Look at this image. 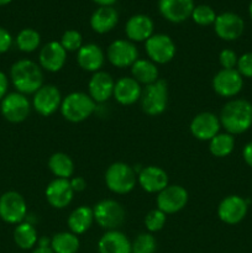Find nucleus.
I'll return each mask as SVG.
<instances>
[{
    "label": "nucleus",
    "mask_w": 252,
    "mask_h": 253,
    "mask_svg": "<svg viewBox=\"0 0 252 253\" xmlns=\"http://www.w3.org/2000/svg\"><path fill=\"white\" fill-rule=\"evenodd\" d=\"M219 119L227 133L241 135L252 126V103L246 99H232L222 106Z\"/></svg>",
    "instance_id": "obj_1"
},
{
    "label": "nucleus",
    "mask_w": 252,
    "mask_h": 253,
    "mask_svg": "<svg viewBox=\"0 0 252 253\" xmlns=\"http://www.w3.org/2000/svg\"><path fill=\"white\" fill-rule=\"evenodd\" d=\"M10 79L16 91L25 95L35 94L43 85L42 68L31 59H20L15 62L10 69Z\"/></svg>",
    "instance_id": "obj_2"
},
{
    "label": "nucleus",
    "mask_w": 252,
    "mask_h": 253,
    "mask_svg": "<svg viewBox=\"0 0 252 253\" xmlns=\"http://www.w3.org/2000/svg\"><path fill=\"white\" fill-rule=\"evenodd\" d=\"M95 101L89 94L82 91H74L62 99L61 110L62 116L69 123H82L86 120L95 110Z\"/></svg>",
    "instance_id": "obj_3"
},
{
    "label": "nucleus",
    "mask_w": 252,
    "mask_h": 253,
    "mask_svg": "<svg viewBox=\"0 0 252 253\" xmlns=\"http://www.w3.org/2000/svg\"><path fill=\"white\" fill-rule=\"evenodd\" d=\"M137 183V173L131 166L124 162H115L105 172V184L115 194H127Z\"/></svg>",
    "instance_id": "obj_4"
},
{
    "label": "nucleus",
    "mask_w": 252,
    "mask_h": 253,
    "mask_svg": "<svg viewBox=\"0 0 252 253\" xmlns=\"http://www.w3.org/2000/svg\"><path fill=\"white\" fill-rule=\"evenodd\" d=\"M94 221L106 231L118 230L126 219V211L123 205L113 199H104L93 208Z\"/></svg>",
    "instance_id": "obj_5"
},
{
    "label": "nucleus",
    "mask_w": 252,
    "mask_h": 253,
    "mask_svg": "<svg viewBox=\"0 0 252 253\" xmlns=\"http://www.w3.org/2000/svg\"><path fill=\"white\" fill-rule=\"evenodd\" d=\"M141 109L150 116L161 115L168 104V84L165 79H158L155 83L142 89L140 98Z\"/></svg>",
    "instance_id": "obj_6"
},
{
    "label": "nucleus",
    "mask_w": 252,
    "mask_h": 253,
    "mask_svg": "<svg viewBox=\"0 0 252 253\" xmlns=\"http://www.w3.org/2000/svg\"><path fill=\"white\" fill-rule=\"evenodd\" d=\"M27 215V204L20 193L10 190L0 197V219L6 224L17 225Z\"/></svg>",
    "instance_id": "obj_7"
},
{
    "label": "nucleus",
    "mask_w": 252,
    "mask_h": 253,
    "mask_svg": "<svg viewBox=\"0 0 252 253\" xmlns=\"http://www.w3.org/2000/svg\"><path fill=\"white\" fill-rule=\"evenodd\" d=\"M31 111V103L25 94L14 91L6 94L0 101V113L9 123L19 124L27 119Z\"/></svg>",
    "instance_id": "obj_8"
},
{
    "label": "nucleus",
    "mask_w": 252,
    "mask_h": 253,
    "mask_svg": "<svg viewBox=\"0 0 252 253\" xmlns=\"http://www.w3.org/2000/svg\"><path fill=\"white\" fill-rule=\"evenodd\" d=\"M145 49L150 61L156 64L168 63L175 56V43L165 34H153L145 42Z\"/></svg>",
    "instance_id": "obj_9"
},
{
    "label": "nucleus",
    "mask_w": 252,
    "mask_h": 253,
    "mask_svg": "<svg viewBox=\"0 0 252 253\" xmlns=\"http://www.w3.org/2000/svg\"><path fill=\"white\" fill-rule=\"evenodd\" d=\"M189 199V194L182 185H169L161 190L157 194L156 204L157 209L165 212L166 215L175 214L185 208Z\"/></svg>",
    "instance_id": "obj_10"
},
{
    "label": "nucleus",
    "mask_w": 252,
    "mask_h": 253,
    "mask_svg": "<svg viewBox=\"0 0 252 253\" xmlns=\"http://www.w3.org/2000/svg\"><path fill=\"white\" fill-rule=\"evenodd\" d=\"M62 104V95L59 89L52 84H43L32 98V108L41 116H51L56 113Z\"/></svg>",
    "instance_id": "obj_11"
},
{
    "label": "nucleus",
    "mask_w": 252,
    "mask_h": 253,
    "mask_svg": "<svg viewBox=\"0 0 252 253\" xmlns=\"http://www.w3.org/2000/svg\"><path fill=\"white\" fill-rule=\"evenodd\" d=\"M215 93L222 98H234L244 86V78L237 69H220L211 82Z\"/></svg>",
    "instance_id": "obj_12"
},
{
    "label": "nucleus",
    "mask_w": 252,
    "mask_h": 253,
    "mask_svg": "<svg viewBox=\"0 0 252 253\" xmlns=\"http://www.w3.org/2000/svg\"><path fill=\"white\" fill-rule=\"evenodd\" d=\"M249 210V200L240 195H229L220 202L217 207V216L224 224L236 225L246 217Z\"/></svg>",
    "instance_id": "obj_13"
},
{
    "label": "nucleus",
    "mask_w": 252,
    "mask_h": 253,
    "mask_svg": "<svg viewBox=\"0 0 252 253\" xmlns=\"http://www.w3.org/2000/svg\"><path fill=\"white\" fill-rule=\"evenodd\" d=\"M106 58L118 68L131 67L138 59V51L130 40H116L111 42L106 51Z\"/></svg>",
    "instance_id": "obj_14"
},
{
    "label": "nucleus",
    "mask_w": 252,
    "mask_h": 253,
    "mask_svg": "<svg viewBox=\"0 0 252 253\" xmlns=\"http://www.w3.org/2000/svg\"><path fill=\"white\" fill-rule=\"evenodd\" d=\"M214 30L217 37L224 41H235L244 34L245 22L242 17L235 12H221L215 19Z\"/></svg>",
    "instance_id": "obj_15"
},
{
    "label": "nucleus",
    "mask_w": 252,
    "mask_h": 253,
    "mask_svg": "<svg viewBox=\"0 0 252 253\" xmlns=\"http://www.w3.org/2000/svg\"><path fill=\"white\" fill-rule=\"evenodd\" d=\"M220 119L210 111H204L193 118L190 123V132L197 140L210 141L220 132Z\"/></svg>",
    "instance_id": "obj_16"
},
{
    "label": "nucleus",
    "mask_w": 252,
    "mask_h": 253,
    "mask_svg": "<svg viewBox=\"0 0 252 253\" xmlns=\"http://www.w3.org/2000/svg\"><path fill=\"white\" fill-rule=\"evenodd\" d=\"M46 200L54 209H64L73 200L74 190L69 179L56 178L47 185L44 190Z\"/></svg>",
    "instance_id": "obj_17"
},
{
    "label": "nucleus",
    "mask_w": 252,
    "mask_h": 253,
    "mask_svg": "<svg viewBox=\"0 0 252 253\" xmlns=\"http://www.w3.org/2000/svg\"><path fill=\"white\" fill-rule=\"evenodd\" d=\"M194 0H158L161 15L173 24H180L192 16Z\"/></svg>",
    "instance_id": "obj_18"
},
{
    "label": "nucleus",
    "mask_w": 252,
    "mask_h": 253,
    "mask_svg": "<svg viewBox=\"0 0 252 253\" xmlns=\"http://www.w3.org/2000/svg\"><path fill=\"white\" fill-rule=\"evenodd\" d=\"M67 61V51L57 41L44 44L39 54V64L44 71L56 73L61 71Z\"/></svg>",
    "instance_id": "obj_19"
},
{
    "label": "nucleus",
    "mask_w": 252,
    "mask_h": 253,
    "mask_svg": "<svg viewBox=\"0 0 252 253\" xmlns=\"http://www.w3.org/2000/svg\"><path fill=\"white\" fill-rule=\"evenodd\" d=\"M114 86L115 82L108 72H95L88 83V94L95 103H105L113 96Z\"/></svg>",
    "instance_id": "obj_20"
},
{
    "label": "nucleus",
    "mask_w": 252,
    "mask_h": 253,
    "mask_svg": "<svg viewBox=\"0 0 252 253\" xmlns=\"http://www.w3.org/2000/svg\"><path fill=\"white\" fill-rule=\"evenodd\" d=\"M137 183L145 192L160 193L168 185V174L157 166H148L137 173Z\"/></svg>",
    "instance_id": "obj_21"
},
{
    "label": "nucleus",
    "mask_w": 252,
    "mask_h": 253,
    "mask_svg": "<svg viewBox=\"0 0 252 253\" xmlns=\"http://www.w3.org/2000/svg\"><path fill=\"white\" fill-rule=\"evenodd\" d=\"M152 19L147 15L137 14L131 16L125 25V34L131 42L147 41L153 35Z\"/></svg>",
    "instance_id": "obj_22"
},
{
    "label": "nucleus",
    "mask_w": 252,
    "mask_h": 253,
    "mask_svg": "<svg viewBox=\"0 0 252 253\" xmlns=\"http://www.w3.org/2000/svg\"><path fill=\"white\" fill-rule=\"evenodd\" d=\"M77 62L83 71L95 73L101 69L105 62V54L100 46L95 43H86L77 52Z\"/></svg>",
    "instance_id": "obj_23"
},
{
    "label": "nucleus",
    "mask_w": 252,
    "mask_h": 253,
    "mask_svg": "<svg viewBox=\"0 0 252 253\" xmlns=\"http://www.w3.org/2000/svg\"><path fill=\"white\" fill-rule=\"evenodd\" d=\"M142 88L141 84L132 77H123L115 82L113 96L121 105H132L140 100Z\"/></svg>",
    "instance_id": "obj_24"
},
{
    "label": "nucleus",
    "mask_w": 252,
    "mask_h": 253,
    "mask_svg": "<svg viewBox=\"0 0 252 253\" xmlns=\"http://www.w3.org/2000/svg\"><path fill=\"white\" fill-rule=\"evenodd\" d=\"M99 253H131V242L119 230L106 231L98 242Z\"/></svg>",
    "instance_id": "obj_25"
},
{
    "label": "nucleus",
    "mask_w": 252,
    "mask_h": 253,
    "mask_svg": "<svg viewBox=\"0 0 252 253\" xmlns=\"http://www.w3.org/2000/svg\"><path fill=\"white\" fill-rule=\"evenodd\" d=\"M119 14L113 6H99L91 14L90 27L96 34H106L116 26Z\"/></svg>",
    "instance_id": "obj_26"
},
{
    "label": "nucleus",
    "mask_w": 252,
    "mask_h": 253,
    "mask_svg": "<svg viewBox=\"0 0 252 253\" xmlns=\"http://www.w3.org/2000/svg\"><path fill=\"white\" fill-rule=\"evenodd\" d=\"M94 222L93 209L85 205L77 208L69 214L67 225H68L69 231L73 232L74 235H82L88 231Z\"/></svg>",
    "instance_id": "obj_27"
},
{
    "label": "nucleus",
    "mask_w": 252,
    "mask_h": 253,
    "mask_svg": "<svg viewBox=\"0 0 252 253\" xmlns=\"http://www.w3.org/2000/svg\"><path fill=\"white\" fill-rule=\"evenodd\" d=\"M131 74H132L133 79L145 85H150L160 79L157 66L150 59H137L131 66Z\"/></svg>",
    "instance_id": "obj_28"
},
{
    "label": "nucleus",
    "mask_w": 252,
    "mask_h": 253,
    "mask_svg": "<svg viewBox=\"0 0 252 253\" xmlns=\"http://www.w3.org/2000/svg\"><path fill=\"white\" fill-rule=\"evenodd\" d=\"M14 242L19 249L21 250H32L39 242V235L36 229L30 222H20L14 229Z\"/></svg>",
    "instance_id": "obj_29"
},
{
    "label": "nucleus",
    "mask_w": 252,
    "mask_h": 253,
    "mask_svg": "<svg viewBox=\"0 0 252 253\" xmlns=\"http://www.w3.org/2000/svg\"><path fill=\"white\" fill-rule=\"evenodd\" d=\"M48 168L52 174L61 179H71L74 173V163L67 153L56 152L49 157Z\"/></svg>",
    "instance_id": "obj_30"
},
{
    "label": "nucleus",
    "mask_w": 252,
    "mask_h": 253,
    "mask_svg": "<svg viewBox=\"0 0 252 253\" xmlns=\"http://www.w3.org/2000/svg\"><path fill=\"white\" fill-rule=\"evenodd\" d=\"M81 242L77 235L71 231L54 234L51 239V250L54 253H77Z\"/></svg>",
    "instance_id": "obj_31"
},
{
    "label": "nucleus",
    "mask_w": 252,
    "mask_h": 253,
    "mask_svg": "<svg viewBox=\"0 0 252 253\" xmlns=\"http://www.w3.org/2000/svg\"><path fill=\"white\" fill-rule=\"evenodd\" d=\"M235 148L234 135L227 132H219L209 141V150L214 157H227Z\"/></svg>",
    "instance_id": "obj_32"
},
{
    "label": "nucleus",
    "mask_w": 252,
    "mask_h": 253,
    "mask_svg": "<svg viewBox=\"0 0 252 253\" xmlns=\"http://www.w3.org/2000/svg\"><path fill=\"white\" fill-rule=\"evenodd\" d=\"M41 43V36L39 32L34 29H24L17 34L16 46L20 51L31 53L36 51Z\"/></svg>",
    "instance_id": "obj_33"
},
{
    "label": "nucleus",
    "mask_w": 252,
    "mask_h": 253,
    "mask_svg": "<svg viewBox=\"0 0 252 253\" xmlns=\"http://www.w3.org/2000/svg\"><path fill=\"white\" fill-rule=\"evenodd\" d=\"M156 250L157 241L151 232H142L131 242V253H155Z\"/></svg>",
    "instance_id": "obj_34"
},
{
    "label": "nucleus",
    "mask_w": 252,
    "mask_h": 253,
    "mask_svg": "<svg viewBox=\"0 0 252 253\" xmlns=\"http://www.w3.org/2000/svg\"><path fill=\"white\" fill-rule=\"evenodd\" d=\"M217 15L215 14L214 9L209 5L200 4L194 6V10L192 12V19L195 24L199 26H209V25H214L215 19Z\"/></svg>",
    "instance_id": "obj_35"
},
{
    "label": "nucleus",
    "mask_w": 252,
    "mask_h": 253,
    "mask_svg": "<svg viewBox=\"0 0 252 253\" xmlns=\"http://www.w3.org/2000/svg\"><path fill=\"white\" fill-rule=\"evenodd\" d=\"M59 43L67 52H78L83 46V37L77 30H67L62 35Z\"/></svg>",
    "instance_id": "obj_36"
},
{
    "label": "nucleus",
    "mask_w": 252,
    "mask_h": 253,
    "mask_svg": "<svg viewBox=\"0 0 252 253\" xmlns=\"http://www.w3.org/2000/svg\"><path fill=\"white\" fill-rule=\"evenodd\" d=\"M167 220V215L160 209H153L148 211V214L145 216V226L148 230V232H157L163 229Z\"/></svg>",
    "instance_id": "obj_37"
},
{
    "label": "nucleus",
    "mask_w": 252,
    "mask_h": 253,
    "mask_svg": "<svg viewBox=\"0 0 252 253\" xmlns=\"http://www.w3.org/2000/svg\"><path fill=\"white\" fill-rule=\"evenodd\" d=\"M236 68L242 78H252V52H246L239 57Z\"/></svg>",
    "instance_id": "obj_38"
},
{
    "label": "nucleus",
    "mask_w": 252,
    "mask_h": 253,
    "mask_svg": "<svg viewBox=\"0 0 252 253\" xmlns=\"http://www.w3.org/2000/svg\"><path fill=\"white\" fill-rule=\"evenodd\" d=\"M237 61H239V57H237L236 52L232 49L225 48L220 52L219 62L222 69H235L237 66Z\"/></svg>",
    "instance_id": "obj_39"
},
{
    "label": "nucleus",
    "mask_w": 252,
    "mask_h": 253,
    "mask_svg": "<svg viewBox=\"0 0 252 253\" xmlns=\"http://www.w3.org/2000/svg\"><path fill=\"white\" fill-rule=\"evenodd\" d=\"M12 44V37L10 32L4 27H0V53H5Z\"/></svg>",
    "instance_id": "obj_40"
},
{
    "label": "nucleus",
    "mask_w": 252,
    "mask_h": 253,
    "mask_svg": "<svg viewBox=\"0 0 252 253\" xmlns=\"http://www.w3.org/2000/svg\"><path fill=\"white\" fill-rule=\"evenodd\" d=\"M7 89H9V79L4 72L0 71V101L6 96Z\"/></svg>",
    "instance_id": "obj_41"
},
{
    "label": "nucleus",
    "mask_w": 252,
    "mask_h": 253,
    "mask_svg": "<svg viewBox=\"0 0 252 253\" xmlns=\"http://www.w3.org/2000/svg\"><path fill=\"white\" fill-rule=\"evenodd\" d=\"M71 185L72 188H73L74 193H78V192H83L84 189H85L86 187V182L84 178L82 177H74V178H71Z\"/></svg>",
    "instance_id": "obj_42"
},
{
    "label": "nucleus",
    "mask_w": 252,
    "mask_h": 253,
    "mask_svg": "<svg viewBox=\"0 0 252 253\" xmlns=\"http://www.w3.org/2000/svg\"><path fill=\"white\" fill-rule=\"evenodd\" d=\"M242 157H244V161L246 162V165L252 168V141L246 143V146L244 147V150H242Z\"/></svg>",
    "instance_id": "obj_43"
},
{
    "label": "nucleus",
    "mask_w": 252,
    "mask_h": 253,
    "mask_svg": "<svg viewBox=\"0 0 252 253\" xmlns=\"http://www.w3.org/2000/svg\"><path fill=\"white\" fill-rule=\"evenodd\" d=\"M93 1L100 5V6H111L116 0H93Z\"/></svg>",
    "instance_id": "obj_44"
},
{
    "label": "nucleus",
    "mask_w": 252,
    "mask_h": 253,
    "mask_svg": "<svg viewBox=\"0 0 252 253\" xmlns=\"http://www.w3.org/2000/svg\"><path fill=\"white\" fill-rule=\"evenodd\" d=\"M31 253H54L51 247H36Z\"/></svg>",
    "instance_id": "obj_45"
},
{
    "label": "nucleus",
    "mask_w": 252,
    "mask_h": 253,
    "mask_svg": "<svg viewBox=\"0 0 252 253\" xmlns=\"http://www.w3.org/2000/svg\"><path fill=\"white\" fill-rule=\"evenodd\" d=\"M11 2V0H0V6H4V5H7Z\"/></svg>",
    "instance_id": "obj_46"
},
{
    "label": "nucleus",
    "mask_w": 252,
    "mask_h": 253,
    "mask_svg": "<svg viewBox=\"0 0 252 253\" xmlns=\"http://www.w3.org/2000/svg\"><path fill=\"white\" fill-rule=\"evenodd\" d=\"M249 14H250V17H251V20H252V0H251V2H250V6H249Z\"/></svg>",
    "instance_id": "obj_47"
}]
</instances>
